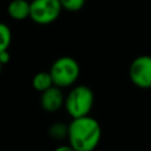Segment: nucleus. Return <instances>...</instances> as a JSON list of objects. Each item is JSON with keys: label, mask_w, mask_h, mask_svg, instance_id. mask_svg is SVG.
<instances>
[{"label": "nucleus", "mask_w": 151, "mask_h": 151, "mask_svg": "<svg viewBox=\"0 0 151 151\" xmlns=\"http://www.w3.org/2000/svg\"><path fill=\"white\" fill-rule=\"evenodd\" d=\"M67 130H68V125L64 124V123H54L50 126V130H48V133L52 138L54 139H64V138H67Z\"/></svg>", "instance_id": "1a4fd4ad"}, {"label": "nucleus", "mask_w": 151, "mask_h": 151, "mask_svg": "<svg viewBox=\"0 0 151 151\" xmlns=\"http://www.w3.org/2000/svg\"><path fill=\"white\" fill-rule=\"evenodd\" d=\"M94 103V96L90 87L79 85L73 87L65 98L64 106L67 113L73 118L88 116Z\"/></svg>", "instance_id": "f03ea898"}, {"label": "nucleus", "mask_w": 151, "mask_h": 151, "mask_svg": "<svg viewBox=\"0 0 151 151\" xmlns=\"http://www.w3.org/2000/svg\"><path fill=\"white\" fill-rule=\"evenodd\" d=\"M1 68H2V64H1V61H0V72H1Z\"/></svg>", "instance_id": "4468645a"}, {"label": "nucleus", "mask_w": 151, "mask_h": 151, "mask_svg": "<svg viewBox=\"0 0 151 151\" xmlns=\"http://www.w3.org/2000/svg\"><path fill=\"white\" fill-rule=\"evenodd\" d=\"M7 12L14 20H24L29 17V2L26 0H12L7 7Z\"/></svg>", "instance_id": "0eeeda50"}, {"label": "nucleus", "mask_w": 151, "mask_h": 151, "mask_svg": "<svg viewBox=\"0 0 151 151\" xmlns=\"http://www.w3.org/2000/svg\"><path fill=\"white\" fill-rule=\"evenodd\" d=\"M129 76L139 88H151V55H139L130 65Z\"/></svg>", "instance_id": "39448f33"}, {"label": "nucleus", "mask_w": 151, "mask_h": 151, "mask_svg": "<svg viewBox=\"0 0 151 151\" xmlns=\"http://www.w3.org/2000/svg\"><path fill=\"white\" fill-rule=\"evenodd\" d=\"M11 40H12V33L9 27L6 24L0 22V52L8 50L11 45Z\"/></svg>", "instance_id": "9d476101"}, {"label": "nucleus", "mask_w": 151, "mask_h": 151, "mask_svg": "<svg viewBox=\"0 0 151 151\" xmlns=\"http://www.w3.org/2000/svg\"><path fill=\"white\" fill-rule=\"evenodd\" d=\"M79 72H80L79 64L72 57L58 58L53 63L50 70V74L52 77L53 84L60 88L74 84L79 77Z\"/></svg>", "instance_id": "7ed1b4c3"}, {"label": "nucleus", "mask_w": 151, "mask_h": 151, "mask_svg": "<svg viewBox=\"0 0 151 151\" xmlns=\"http://www.w3.org/2000/svg\"><path fill=\"white\" fill-rule=\"evenodd\" d=\"M61 9L59 0H33L29 2V18L40 25L51 24L58 19Z\"/></svg>", "instance_id": "20e7f679"}, {"label": "nucleus", "mask_w": 151, "mask_h": 151, "mask_svg": "<svg viewBox=\"0 0 151 151\" xmlns=\"http://www.w3.org/2000/svg\"><path fill=\"white\" fill-rule=\"evenodd\" d=\"M68 145L76 151H94L101 139V127L90 116L73 118L67 130Z\"/></svg>", "instance_id": "f257e3e1"}, {"label": "nucleus", "mask_w": 151, "mask_h": 151, "mask_svg": "<svg viewBox=\"0 0 151 151\" xmlns=\"http://www.w3.org/2000/svg\"><path fill=\"white\" fill-rule=\"evenodd\" d=\"M59 2L61 8L70 12H77L85 5V0H59Z\"/></svg>", "instance_id": "9b49d317"}, {"label": "nucleus", "mask_w": 151, "mask_h": 151, "mask_svg": "<svg viewBox=\"0 0 151 151\" xmlns=\"http://www.w3.org/2000/svg\"><path fill=\"white\" fill-rule=\"evenodd\" d=\"M54 151H76V150H73L70 145H60V146H58Z\"/></svg>", "instance_id": "ddd939ff"}, {"label": "nucleus", "mask_w": 151, "mask_h": 151, "mask_svg": "<svg viewBox=\"0 0 151 151\" xmlns=\"http://www.w3.org/2000/svg\"><path fill=\"white\" fill-rule=\"evenodd\" d=\"M0 61L2 65L7 64L9 61V53H8V50H5V51H1L0 52Z\"/></svg>", "instance_id": "f8f14e48"}, {"label": "nucleus", "mask_w": 151, "mask_h": 151, "mask_svg": "<svg viewBox=\"0 0 151 151\" xmlns=\"http://www.w3.org/2000/svg\"><path fill=\"white\" fill-rule=\"evenodd\" d=\"M64 101H65V98L61 92V88L55 85L41 92L40 103H41L42 109L47 112L58 111L61 106H64Z\"/></svg>", "instance_id": "423d86ee"}, {"label": "nucleus", "mask_w": 151, "mask_h": 151, "mask_svg": "<svg viewBox=\"0 0 151 151\" xmlns=\"http://www.w3.org/2000/svg\"><path fill=\"white\" fill-rule=\"evenodd\" d=\"M32 85L33 87L39 91V92H44L45 90L50 88L51 86H53V80L52 77L50 74V72H38L32 80Z\"/></svg>", "instance_id": "6e6552de"}]
</instances>
